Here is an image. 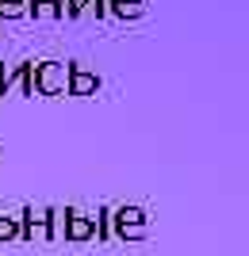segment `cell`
Segmentation results:
<instances>
[{
	"mask_svg": "<svg viewBox=\"0 0 249 256\" xmlns=\"http://www.w3.org/2000/svg\"><path fill=\"white\" fill-rule=\"evenodd\" d=\"M69 73H73L69 62H39L35 65V92L39 96H65Z\"/></svg>",
	"mask_w": 249,
	"mask_h": 256,
	"instance_id": "obj_1",
	"label": "cell"
},
{
	"mask_svg": "<svg viewBox=\"0 0 249 256\" xmlns=\"http://www.w3.org/2000/svg\"><path fill=\"white\" fill-rule=\"evenodd\" d=\"M111 234L119 241H142L150 234V222H146V210L142 206H119L111 210Z\"/></svg>",
	"mask_w": 249,
	"mask_h": 256,
	"instance_id": "obj_2",
	"label": "cell"
},
{
	"mask_svg": "<svg viewBox=\"0 0 249 256\" xmlns=\"http://www.w3.org/2000/svg\"><path fill=\"white\" fill-rule=\"evenodd\" d=\"M20 237L23 241H50V222H46V206H23L20 214Z\"/></svg>",
	"mask_w": 249,
	"mask_h": 256,
	"instance_id": "obj_3",
	"label": "cell"
},
{
	"mask_svg": "<svg viewBox=\"0 0 249 256\" xmlns=\"http://www.w3.org/2000/svg\"><path fill=\"white\" fill-rule=\"evenodd\" d=\"M65 241H73V245H81V241H92L96 237V218H85V214L69 210V218H65Z\"/></svg>",
	"mask_w": 249,
	"mask_h": 256,
	"instance_id": "obj_4",
	"label": "cell"
},
{
	"mask_svg": "<svg viewBox=\"0 0 249 256\" xmlns=\"http://www.w3.org/2000/svg\"><path fill=\"white\" fill-rule=\"evenodd\" d=\"M100 92V76L73 65V73H69V88H65V96H96Z\"/></svg>",
	"mask_w": 249,
	"mask_h": 256,
	"instance_id": "obj_5",
	"label": "cell"
},
{
	"mask_svg": "<svg viewBox=\"0 0 249 256\" xmlns=\"http://www.w3.org/2000/svg\"><path fill=\"white\" fill-rule=\"evenodd\" d=\"M108 12L119 20H142L146 16V0H108Z\"/></svg>",
	"mask_w": 249,
	"mask_h": 256,
	"instance_id": "obj_6",
	"label": "cell"
},
{
	"mask_svg": "<svg viewBox=\"0 0 249 256\" xmlns=\"http://www.w3.org/2000/svg\"><path fill=\"white\" fill-rule=\"evenodd\" d=\"M27 16V0H0V20H23Z\"/></svg>",
	"mask_w": 249,
	"mask_h": 256,
	"instance_id": "obj_7",
	"label": "cell"
},
{
	"mask_svg": "<svg viewBox=\"0 0 249 256\" xmlns=\"http://www.w3.org/2000/svg\"><path fill=\"white\" fill-rule=\"evenodd\" d=\"M27 16H35V20H58L54 0H35V4H27Z\"/></svg>",
	"mask_w": 249,
	"mask_h": 256,
	"instance_id": "obj_8",
	"label": "cell"
},
{
	"mask_svg": "<svg viewBox=\"0 0 249 256\" xmlns=\"http://www.w3.org/2000/svg\"><path fill=\"white\" fill-rule=\"evenodd\" d=\"M16 237H20V218L0 210V241H16Z\"/></svg>",
	"mask_w": 249,
	"mask_h": 256,
	"instance_id": "obj_9",
	"label": "cell"
},
{
	"mask_svg": "<svg viewBox=\"0 0 249 256\" xmlns=\"http://www.w3.org/2000/svg\"><path fill=\"white\" fill-rule=\"evenodd\" d=\"M58 20H81V0H54Z\"/></svg>",
	"mask_w": 249,
	"mask_h": 256,
	"instance_id": "obj_10",
	"label": "cell"
},
{
	"mask_svg": "<svg viewBox=\"0 0 249 256\" xmlns=\"http://www.w3.org/2000/svg\"><path fill=\"white\" fill-rule=\"evenodd\" d=\"M81 16H96V20H104V16H108V0H81Z\"/></svg>",
	"mask_w": 249,
	"mask_h": 256,
	"instance_id": "obj_11",
	"label": "cell"
},
{
	"mask_svg": "<svg viewBox=\"0 0 249 256\" xmlns=\"http://www.w3.org/2000/svg\"><path fill=\"white\" fill-rule=\"evenodd\" d=\"M96 237H100V241H108V237H111V210H108V206H104L100 218H96Z\"/></svg>",
	"mask_w": 249,
	"mask_h": 256,
	"instance_id": "obj_12",
	"label": "cell"
},
{
	"mask_svg": "<svg viewBox=\"0 0 249 256\" xmlns=\"http://www.w3.org/2000/svg\"><path fill=\"white\" fill-rule=\"evenodd\" d=\"M0 96H4V73H0Z\"/></svg>",
	"mask_w": 249,
	"mask_h": 256,
	"instance_id": "obj_13",
	"label": "cell"
}]
</instances>
